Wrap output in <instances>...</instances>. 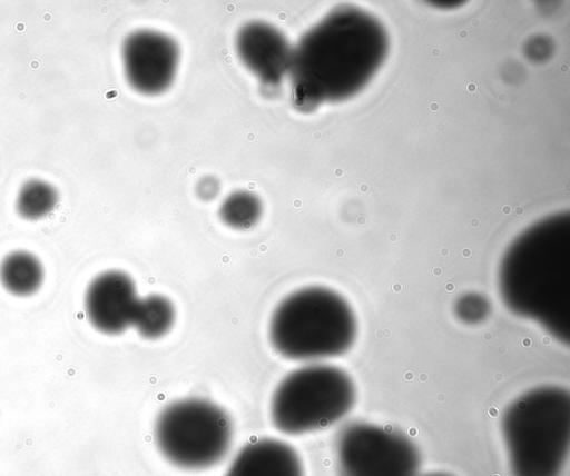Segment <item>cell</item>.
I'll return each mask as SVG.
<instances>
[{
	"instance_id": "8fae6325",
	"label": "cell",
	"mask_w": 570,
	"mask_h": 476,
	"mask_svg": "<svg viewBox=\"0 0 570 476\" xmlns=\"http://www.w3.org/2000/svg\"><path fill=\"white\" fill-rule=\"evenodd\" d=\"M225 476H304L301 459L288 444L263 438L248 443Z\"/></svg>"
},
{
	"instance_id": "9a60e30c",
	"label": "cell",
	"mask_w": 570,
	"mask_h": 476,
	"mask_svg": "<svg viewBox=\"0 0 570 476\" xmlns=\"http://www.w3.org/2000/svg\"><path fill=\"white\" fill-rule=\"evenodd\" d=\"M262 209V202L255 194L239 190L230 194L223 201L219 216L227 226L245 230L259 220Z\"/></svg>"
},
{
	"instance_id": "7a4b0ae2",
	"label": "cell",
	"mask_w": 570,
	"mask_h": 476,
	"mask_svg": "<svg viewBox=\"0 0 570 476\" xmlns=\"http://www.w3.org/2000/svg\"><path fill=\"white\" fill-rule=\"evenodd\" d=\"M513 476H559L570 445V394L540 386L505 409L501 422Z\"/></svg>"
},
{
	"instance_id": "52a82bcc",
	"label": "cell",
	"mask_w": 570,
	"mask_h": 476,
	"mask_svg": "<svg viewBox=\"0 0 570 476\" xmlns=\"http://www.w3.org/2000/svg\"><path fill=\"white\" fill-rule=\"evenodd\" d=\"M341 476H416L420 453L405 435L368 423H353L336 443Z\"/></svg>"
},
{
	"instance_id": "9c48e42d",
	"label": "cell",
	"mask_w": 570,
	"mask_h": 476,
	"mask_svg": "<svg viewBox=\"0 0 570 476\" xmlns=\"http://www.w3.org/2000/svg\"><path fill=\"white\" fill-rule=\"evenodd\" d=\"M236 51L266 89H276L289 72L293 47L278 29L267 22L244 24L236 36Z\"/></svg>"
},
{
	"instance_id": "6da1fadb",
	"label": "cell",
	"mask_w": 570,
	"mask_h": 476,
	"mask_svg": "<svg viewBox=\"0 0 570 476\" xmlns=\"http://www.w3.org/2000/svg\"><path fill=\"white\" fill-rule=\"evenodd\" d=\"M507 308L538 323L554 339L570 340V217L546 218L520 235L499 267Z\"/></svg>"
},
{
	"instance_id": "2e32d148",
	"label": "cell",
	"mask_w": 570,
	"mask_h": 476,
	"mask_svg": "<svg viewBox=\"0 0 570 476\" xmlns=\"http://www.w3.org/2000/svg\"><path fill=\"white\" fill-rule=\"evenodd\" d=\"M491 313V303L479 292L461 295L454 304L456 318L466 325H475L484 321Z\"/></svg>"
},
{
	"instance_id": "8992f818",
	"label": "cell",
	"mask_w": 570,
	"mask_h": 476,
	"mask_svg": "<svg viewBox=\"0 0 570 476\" xmlns=\"http://www.w3.org/2000/svg\"><path fill=\"white\" fill-rule=\"evenodd\" d=\"M156 444L175 466L203 469L219 463L227 454L233 426L219 406L199 398L171 403L159 414Z\"/></svg>"
},
{
	"instance_id": "ba28073f",
	"label": "cell",
	"mask_w": 570,
	"mask_h": 476,
	"mask_svg": "<svg viewBox=\"0 0 570 476\" xmlns=\"http://www.w3.org/2000/svg\"><path fill=\"white\" fill-rule=\"evenodd\" d=\"M121 57L129 85L140 93L158 95L174 81L179 49L164 33L138 30L125 39Z\"/></svg>"
},
{
	"instance_id": "ac0fdd59",
	"label": "cell",
	"mask_w": 570,
	"mask_h": 476,
	"mask_svg": "<svg viewBox=\"0 0 570 476\" xmlns=\"http://www.w3.org/2000/svg\"><path fill=\"white\" fill-rule=\"evenodd\" d=\"M424 476H451V475H448V474H441V473H435V474H429V475H424Z\"/></svg>"
},
{
	"instance_id": "277c9868",
	"label": "cell",
	"mask_w": 570,
	"mask_h": 476,
	"mask_svg": "<svg viewBox=\"0 0 570 476\" xmlns=\"http://www.w3.org/2000/svg\"><path fill=\"white\" fill-rule=\"evenodd\" d=\"M347 11L338 10L309 29L293 47L288 76L293 106L311 111L350 93L355 85V44Z\"/></svg>"
},
{
	"instance_id": "4fadbf2b",
	"label": "cell",
	"mask_w": 570,
	"mask_h": 476,
	"mask_svg": "<svg viewBox=\"0 0 570 476\" xmlns=\"http://www.w3.org/2000/svg\"><path fill=\"white\" fill-rule=\"evenodd\" d=\"M175 309L171 301L161 295L139 298L132 324L145 338L156 339L164 336L173 326Z\"/></svg>"
},
{
	"instance_id": "30bf717a",
	"label": "cell",
	"mask_w": 570,
	"mask_h": 476,
	"mask_svg": "<svg viewBox=\"0 0 570 476\" xmlns=\"http://www.w3.org/2000/svg\"><path fill=\"white\" fill-rule=\"evenodd\" d=\"M139 301L132 279L119 270L95 277L85 295L90 324L107 335H117L131 326Z\"/></svg>"
},
{
	"instance_id": "5bb4252c",
	"label": "cell",
	"mask_w": 570,
	"mask_h": 476,
	"mask_svg": "<svg viewBox=\"0 0 570 476\" xmlns=\"http://www.w3.org/2000/svg\"><path fill=\"white\" fill-rule=\"evenodd\" d=\"M58 199V191L52 185L41 179H30L21 186L16 208L22 218L37 220L49 215Z\"/></svg>"
},
{
	"instance_id": "7c38bea8",
	"label": "cell",
	"mask_w": 570,
	"mask_h": 476,
	"mask_svg": "<svg viewBox=\"0 0 570 476\" xmlns=\"http://www.w3.org/2000/svg\"><path fill=\"white\" fill-rule=\"evenodd\" d=\"M43 276L39 259L24 250L10 252L0 264V282L14 296L35 294L41 287Z\"/></svg>"
},
{
	"instance_id": "3957f363",
	"label": "cell",
	"mask_w": 570,
	"mask_h": 476,
	"mask_svg": "<svg viewBox=\"0 0 570 476\" xmlns=\"http://www.w3.org/2000/svg\"><path fill=\"white\" fill-rule=\"evenodd\" d=\"M357 333L355 314L336 291L321 286L288 295L275 309L269 338L292 360L314 361L345 354Z\"/></svg>"
},
{
	"instance_id": "5b68a950",
	"label": "cell",
	"mask_w": 570,
	"mask_h": 476,
	"mask_svg": "<svg viewBox=\"0 0 570 476\" xmlns=\"http://www.w3.org/2000/svg\"><path fill=\"white\" fill-rule=\"evenodd\" d=\"M355 399V385L346 371L311 364L293 370L278 384L271 417L284 434H306L338 422L353 408Z\"/></svg>"
},
{
	"instance_id": "e0dca14e",
	"label": "cell",
	"mask_w": 570,
	"mask_h": 476,
	"mask_svg": "<svg viewBox=\"0 0 570 476\" xmlns=\"http://www.w3.org/2000/svg\"><path fill=\"white\" fill-rule=\"evenodd\" d=\"M197 195L203 200H212L219 192V182L214 177H204L196 188Z\"/></svg>"
}]
</instances>
